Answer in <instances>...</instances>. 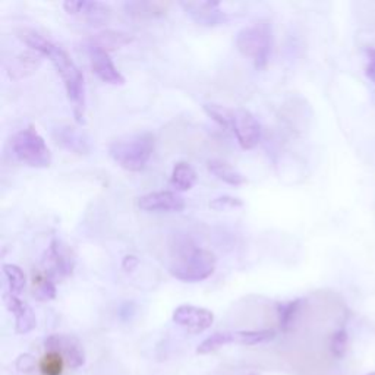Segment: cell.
<instances>
[{
  "label": "cell",
  "instance_id": "6da1fadb",
  "mask_svg": "<svg viewBox=\"0 0 375 375\" xmlns=\"http://www.w3.org/2000/svg\"><path fill=\"white\" fill-rule=\"evenodd\" d=\"M19 38L27 44L34 52L40 53L43 58H48L53 63L56 72L65 85V91L68 95L69 103L72 105V112L75 119L80 123L85 122V109H87V94H85V83L84 75L78 65L73 62L66 50L53 43L52 40L46 38L40 33L34 30H22L19 33Z\"/></svg>",
  "mask_w": 375,
  "mask_h": 375
},
{
  "label": "cell",
  "instance_id": "7a4b0ae2",
  "mask_svg": "<svg viewBox=\"0 0 375 375\" xmlns=\"http://www.w3.org/2000/svg\"><path fill=\"white\" fill-rule=\"evenodd\" d=\"M217 258L208 249L188 245L179 249L170 264V274L185 283H198L213 276Z\"/></svg>",
  "mask_w": 375,
  "mask_h": 375
},
{
  "label": "cell",
  "instance_id": "3957f363",
  "mask_svg": "<svg viewBox=\"0 0 375 375\" xmlns=\"http://www.w3.org/2000/svg\"><path fill=\"white\" fill-rule=\"evenodd\" d=\"M156 139L149 132L132 134L115 139L109 147V154L115 163L130 171L142 170L154 153Z\"/></svg>",
  "mask_w": 375,
  "mask_h": 375
},
{
  "label": "cell",
  "instance_id": "277c9868",
  "mask_svg": "<svg viewBox=\"0 0 375 375\" xmlns=\"http://www.w3.org/2000/svg\"><path fill=\"white\" fill-rule=\"evenodd\" d=\"M239 52L251 59L257 69L268 65L273 48V27L268 21H258L242 28L236 36Z\"/></svg>",
  "mask_w": 375,
  "mask_h": 375
},
{
  "label": "cell",
  "instance_id": "5b68a950",
  "mask_svg": "<svg viewBox=\"0 0 375 375\" xmlns=\"http://www.w3.org/2000/svg\"><path fill=\"white\" fill-rule=\"evenodd\" d=\"M11 145L15 157L23 164L36 169H46L52 164L50 148L34 127L18 131L12 137Z\"/></svg>",
  "mask_w": 375,
  "mask_h": 375
},
{
  "label": "cell",
  "instance_id": "8992f818",
  "mask_svg": "<svg viewBox=\"0 0 375 375\" xmlns=\"http://www.w3.org/2000/svg\"><path fill=\"white\" fill-rule=\"evenodd\" d=\"M229 131L233 132L243 149L255 148L263 137L260 122L251 112L245 109H233Z\"/></svg>",
  "mask_w": 375,
  "mask_h": 375
},
{
  "label": "cell",
  "instance_id": "52a82bcc",
  "mask_svg": "<svg viewBox=\"0 0 375 375\" xmlns=\"http://www.w3.org/2000/svg\"><path fill=\"white\" fill-rule=\"evenodd\" d=\"M47 274L50 278H68L72 274L75 267V255L72 249L60 239H52L47 249V258H46Z\"/></svg>",
  "mask_w": 375,
  "mask_h": 375
},
{
  "label": "cell",
  "instance_id": "ba28073f",
  "mask_svg": "<svg viewBox=\"0 0 375 375\" xmlns=\"http://www.w3.org/2000/svg\"><path fill=\"white\" fill-rule=\"evenodd\" d=\"M50 352L58 354L70 368H81L85 364V352L83 344L68 334H52L44 342Z\"/></svg>",
  "mask_w": 375,
  "mask_h": 375
},
{
  "label": "cell",
  "instance_id": "9c48e42d",
  "mask_svg": "<svg viewBox=\"0 0 375 375\" xmlns=\"http://www.w3.org/2000/svg\"><path fill=\"white\" fill-rule=\"evenodd\" d=\"M173 321L192 334L208 330L214 322V314L207 308L194 305H181L173 311Z\"/></svg>",
  "mask_w": 375,
  "mask_h": 375
},
{
  "label": "cell",
  "instance_id": "30bf717a",
  "mask_svg": "<svg viewBox=\"0 0 375 375\" xmlns=\"http://www.w3.org/2000/svg\"><path fill=\"white\" fill-rule=\"evenodd\" d=\"M87 53L90 58V63L93 68V72L97 77L106 84L110 85H123L125 77L120 73V70L113 63L109 52L100 48L97 46H93L87 43Z\"/></svg>",
  "mask_w": 375,
  "mask_h": 375
},
{
  "label": "cell",
  "instance_id": "8fae6325",
  "mask_svg": "<svg viewBox=\"0 0 375 375\" xmlns=\"http://www.w3.org/2000/svg\"><path fill=\"white\" fill-rule=\"evenodd\" d=\"M138 207L144 211L157 213H181L185 210V199L173 191H159L142 195L138 199Z\"/></svg>",
  "mask_w": 375,
  "mask_h": 375
},
{
  "label": "cell",
  "instance_id": "7c38bea8",
  "mask_svg": "<svg viewBox=\"0 0 375 375\" xmlns=\"http://www.w3.org/2000/svg\"><path fill=\"white\" fill-rule=\"evenodd\" d=\"M53 139L58 145L68 149L73 154H90L93 149L91 138L83 130L72 127V125H59L53 130Z\"/></svg>",
  "mask_w": 375,
  "mask_h": 375
},
{
  "label": "cell",
  "instance_id": "4fadbf2b",
  "mask_svg": "<svg viewBox=\"0 0 375 375\" xmlns=\"http://www.w3.org/2000/svg\"><path fill=\"white\" fill-rule=\"evenodd\" d=\"M181 8L189 15L196 23L203 27H217L228 22V15L221 11L220 4L214 2H181Z\"/></svg>",
  "mask_w": 375,
  "mask_h": 375
},
{
  "label": "cell",
  "instance_id": "5bb4252c",
  "mask_svg": "<svg viewBox=\"0 0 375 375\" xmlns=\"http://www.w3.org/2000/svg\"><path fill=\"white\" fill-rule=\"evenodd\" d=\"M63 8L69 15L84 19L93 27H100L110 18V8L103 2H87V0L72 2V0H68L63 4Z\"/></svg>",
  "mask_w": 375,
  "mask_h": 375
},
{
  "label": "cell",
  "instance_id": "9a60e30c",
  "mask_svg": "<svg viewBox=\"0 0 375 375\" xmlns=\"http://www.w3.org/2000/svg\"><path fill=\"white\" fill-rule=\"evenodd\" d=\"M4 301L6 308L15 317V330L18 334H27L36 329L37 318L33 308L27 302L9 292L4 295Z\"/></svg>",
  "mask_w": 375,
  "mask_h": 375
},
{
  "label": "cell",
  "instance_id": "2e32d148",
  "mask_svg": "<svg viewBox=\"0 0 375 375\" xmlns=\"http://www.w3.org/2000/svg\"><path fill=\"white\" fill-rule=\"evenodd\" d=\"M41 60H43V56L40 53L34 52V50H31V52L19 53L16 58H14L9 62V65L6 68L9 78L19 81L22 78L30 77L31 73H34L40 68Z\"/></svg>",
  "mask_w": 375,
  "mask_h": 375
},
{
  "label": "cell",
  "instance_id": "e0dca14e",
  "mask_svg": "<svg viewBox=\"0 0 375 375\" xmlns=\"http://www.w3.org/2000/svg\"><path fill=\"white\" fill-rule=\"evenodd\" d=\"M127 14L135 19H156L167 14L170 4L169 2H127L123 5Z\"/></svg>",
  "mask_w": 375,
  "mask_h": 375
},
{
  "label": "cell",
  "instance_id": "ac0fdd59",
  "mask_svg": "<svg viewBox=\"0 0 375 375\" xmlns=\"http://www.w3.org/2000/svg\"><path fill=\"white\" fill-rule=\"evenodd\" d=\"M207 167L217 179H220L224 184L232 186H241L246 184V178L243 176V173H241L236 167H233L228 162L211 159L207 162Z\"/></svg>",
  "mask_w": 375,
  "mask_h": 375
},
{
  "label": "cell",
  "instance_id": "d6986e66",
  "mask_svg": "<svg viewBox=\"0 0 375 375\" xmlns=\"http://www.w3.org/2000/svg\"><path fill=\"white\" fill-rule=\"evenodd\" d=\"M134 40L132 34L125 33V31H116V30H106L95 34L88 40L90 44L97 46L100 48L106 50V52H110V50L120 48L123 46L130 44Z\"/></svg>",
  "mask_w": 375,
  "mask_h": 375
},
{
  "label": "cell",
  "instance_id": "ffe728a7",
  "mask_svg": "<svg viewBox=\"0 0 375 375\" xmlns=\"http://www.w3.org/2000/svg\"><path fill=\"white\" fill-rule=\"evenodd\" d=\"M195 182H196V171L189 163L179 162L174 164L170 176V185L174 191L186 192L195 185Z\"/></svg>",
  "mask_w": 375,
  "mask_h": 375
},
{
  "label": "cell",
  "instance_id": "44dd1931",
  "mask_svg": "<svg viewBox=\"0 0 375 375\" xmlns=\"http://www.w3.org/2000/svg\"><path fill=\"white\" fill-rule=\"evenodd\" d=\"M305 301L304 299H295V301L283 302L278 305V317H279V326L283 332L290 330L296 317L301 312Z\"/></svg>",
  "mask_w": 375,
  "mask_h": 375
},
{
  "label": "cell",
  "instance_id": "7402d4cb",
  "mask_svg": "<svg viewBox=\"0 0 375 375\" xmlns=\"http://www.w3.org/2000/svg\"><path fill=\"white\" fill-rule=\"evenodd\" d=\"M33 296L40 302L52 301L56 297V285L48 274L38 273L33 280Z\"/></svg>",
  "mask_w": 375,
  "mask_h": 375
},
{
  "label": "cell",
  "instance_id": "603a6c76",
  "mask_svg": "<svg viewBox=\"0 0 375 375\" xmlns=\"http://www.w3.org/2000/svg\"><path fill=\"white\" fill-rule=\"evenodd\" d=\"M233 343L243 344V346H255L261 343H267L276 337L274 330H242V332H232Z\"/></svg>",
  "mask_w": 375,
  "mask_h": 375
},
{
  "label": "cell",
  "instance_id": "cb8c5ba5",
  "mask_svg": "<svg viewBox=\"0 0 375 375\" xmlns=\"http://www.w3.org/2000/svg\"><path fill=\"white\" fill-rule=\"evenodd\" d=\"M233 343V334L232 332H220L214 333L210 337H207L201 344L196 347V354L198 355H210L216 351H218L220 347L228 346Z\"/></svg>",
  "mask_w": 375,
  "mask_h": 375
},
{
  "label": "cell",
  "instance_id": "d4e9b609",
  "mask_svg": "<svg viewBox=\"0 0 375 375\" xmlns=\"http://www.w3.org/2000/svg\"><path fill=\"white\" fill-rule=\"evenodd\" d=\"M2 268H4V274L6 278L8 286H9V293L19 296L23 292L25 285H27V279H25V274L22 268L15 264H4Z\"/></svg>",
  "mask_w": 375,
  "mask_h": 375
},
{
  "label": "cell",
  "instance_id": "484cf974",
  "mask_svg": "<svg viewBox=\"0 0 375 375\" xmlns=\"http://www.w3.org/2000/svg\"><path fill=\"white\" fill-rule=\"evenodd\" d=\"M204 112L218 125V127L229 131L233 109H229L221 105H216V103H208V105H204Z\"/></svg>",
  "mask_w": 375,
  "mask_h": 375
},
{
  "label": "cell",
  "instance_id": "4316f807",
  "mask_svg": "<svg viewBox=\"0 0 375 375\" xmlns=\"http://www.w3.org/2000/svg\"><path fill=\"white\" fill-rule=\"evenodd\" d=\"M210 207L216 211H228V210H236L243 207V201L241 198L231 196V195H223L214 198L210 203Z\"/></svg>",
  "mask_w": 375,
  "mask_h": 375
},
{
  "label": "cell",
  "instance_id": "83f0119b",
  "mask_svg": "<svg viewBox=\"0 0 375 375\" xmlns=\"http://www.w3.org/2000/svg\"><path fill=\"white\" fill-rule=\"evenodd\" d=\"M347 340H349V336H347V332L344 329H340L337 330L332 339H330V351H332V355L334 358H343L344 354H346V349H347Z\"/></svg>",
  "mask_w": 375,
  "mask_h": 375
},
{
  "label": "cell",
  "instance_id": "f1b7e54d",
  "mask_svg": "<svg viewBox=\"0 0 375 375\" xmlns=\"http://www.w3.org/2000/svg\"><path fill=\"white\" fill-rule=\"evenodd\" d=\"M62 361L63 359L58 354L50 352V355L46 356V359H44V364H47L44 366V372L47 375H58L60 372V364H62Z\"/></svg>",
  "mask_w": 375,
  "mask_h": 375
},
{
  "label": "cell",
  "instance_id": "f546056e",
  "mask_svg": "<svg viewBox=\"0 0 375 375\" xmlns=\"http://www.w3.org/2000/svg\"><path fill=\"white\" fill-rule=\"evenodd\" d=\"M15 366L19 372H23V374H28L31 372L33 369H36V358L30 354H22L18 356L16 362H15Z\"/></svg>",
  "mask_w": 375,
  "mask_h": 375
},
{
  "label": "cell",
  "instance_id": "4dcf8cb0",
  "mask_svg": "<svg viewBox=\"0 0 375 375\" xmlns=\"http://www.w3.org/2000/svg\"><path fill=\"white\" fill-rule=\"evenodd\" d=\"M138 258L134 257V255H127L123 258V263H122V267L125 271H132L138 267Z\"/></svg>",
  "mask_w": 375,
  "mask_h": 375
},
{
  "label": "cell",
  "instance_id": "1f68e13d",
  "mask_svg": "<svg viewBox=\"0 0 375 375\" xmlns=\"http://www.w3.org/2000/svg\"><path fill=\"white\" fill-rule=\"evenodd\" d=\"M366 77L375 84V63L369 62L366 66Z\"/></svg>",
  "mask_w": 375,
  "mask_h": 375
},
{
  "label": "cell",
  "instance_id": "d6a6232c",
  "mask_svg": "<svg viewBox=\"0 0 375 375\" xmlns=\"http://www.w3.org/2000/svg\"><path fill=\"white\" fill-rule=\"evenodd\" d=\"M368 58H369V62L375 63V48L368 50Z\"/></svg>",
  "mask_w": 375,
  "mask_h": 375
},
{
  "label": "cell",
  "instance_id": "836d02e7",
  "mask_svg": "<svg viewBox=\"0 0 375 375\" xmlns=\"http://www.w3.org/2000/svg\"><path fill=\"white\" fill-rule=\"evenodd\" d=\"M366 375H375V371H374V372H369V374H366Z\"/></svg>",
  "mask_w": 375,
  "mask_h": 375
},
{
  "label": "cell",
  "instance_id": "e575fe53",
  "mask_svg": "<svg viewBox=\"0 0 375 375\" xmlns=\"http://www.w3.org/2000/svg\"><path fill=\"white\" fill-rule=\"evenodd\" d=\"M251 375H257V374H251Z\"/></svg>",
  "mask_w": 375,
  "mask_h": 375
}]
</instances>
